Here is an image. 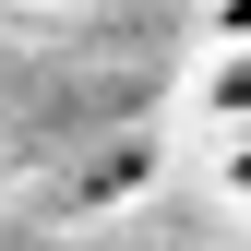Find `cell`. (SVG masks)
Segmentation results:
<instances>
[{"instance_id": "cell-2", "label": "cell", "mask_w": 251, "mask_h": 251, "mask_svg": "<svg viewBox=\"0 0 251 251\" xmlns=\"http://www.w3.org/2000/svg\"><path fill=\"white\" fill-rule=\"evenodd\" d=\"M227 179H239V192H251V132H239V168H227Z\"/></svg>"}, {"instance_id": "cell-1", "label": "cell", "mask_w": 251, "mask_h": 251, "mask_svg": "<svg viewBox=\"0 0 251 251\" xmlns=\"http://www.w3.org/2000/svg\"><path fill=\"white\" fill-rule=\"evenodd\" d=\"M215 108H239V120H251V48L227 60V72H215Z\"/></svg>"}]
</instances>
